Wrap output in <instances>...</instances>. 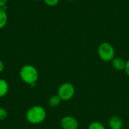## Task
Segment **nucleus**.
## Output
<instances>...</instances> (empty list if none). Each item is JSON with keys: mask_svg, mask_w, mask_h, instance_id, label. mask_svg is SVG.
<instances>
[{"mask_svg": "<svg viewBox=\"0 0 129 129\" xmlns=\"http://www.w3.org/2000/svg\"><path fill=\"white\" fill-rule=\"evenodd\" d=\"M20 78L24 83L34 88L36 85V82L39 79V72L37 69L29 64L23 66L20 70Z\"/></svg>", "mask_w": 129, "mask_h": 129, "instance_id": "obj_1", "label": "nucleus"}, {"mask_svg": "<svg viewBox=\"0 0 129 129\" xmlns=\"http://www.w3.org/2000/svg\"><path fill=\"white\" fill-rule=\"evenodd\" d=\"M47 113L45 108L39 105H35L31 107L26 113V119L28 122L33 125H39L42 123Z\"/></svg>", "mask_w": 129, "mask_h": 129, "instance_id": "obj_2", "label": "nucleus"}, {"mask_svg": "<svg viewBox=\"0 0 129 129\" xmlns=\"http://www.w3.org/2000/svg\"><path fill=\"white\" fill-rule=\"evenodd\" d=\"M98 54L103 61L111 62L115 57V49L110 43L104 42L98 46Z\"/></svg>", "mask_w": 129, "mask_h": 129, "instance_id": "obj_3", "label": "nucleus"}, {"mask_svg": "<svg viewBox=\"0 0 129 129\" xmlns=\"http://www.w3.org/2000/svg\"><path fill=\"white\" fill-rule=\"evenodd\" d=\"M76 93V88L72 83L64 82L60 85L57 89V95L60 97L61 101H68L71 100Z\"/></svg>", "mask_w": 129, "mask_h": 129, "instance_id": "obj_4", "label": "nucleus"}, {"mask_svg": "<svg viewBox=\"0 0 129 129\" xmlns=\"http://www.w3.org/2000/svg\"><path fill=\"white\" fill-rule=\"evenodd\" d=\"M60 125L63 129H78L79 128L77 119L72 116H63L60 120Z\"/></svg>", "mask_w": 129, "mask_h": 129, "instance_id": "obj_5", "label": "nucleus"}, {"mask_svg": "<svg viewBox=\"0 0 129 129\" xmlns=\"http://www.w3.org/2000/svg\"><path fill=\"white\" fill-rule=\"evenodd\" d=\"M109 126L111 129H122L123 126V121L119 116H113L109 119Z\"/></svg>", "mask_w": 129, "mask_h": 129, "instance_id": "obj_6", "label": "nucleus"}, {"mask_svg": "<svg viewBox=\"0 0 129 129\" xmlns=\"http://www.w3.org/2000/svg\"><path fill=\"white\" fill-rule=\"evenodd\" d=\"M111 63H112L113 67L116 70H117V71L125 70L126 61L123 58H122L120 57H115L113 59V60L111 61Z\"/></svg>", "mask_w": 129, "mask_h": 129, "instance_id": "obj_7", "label": "nucleus"}, {"mask_svg": "<svg viewBox=\"0 0 129 129\" xmlns=\"http://www.w3.org/2000/svg\"><path fill=\"white\" fill-rule=\"evenodd\" d=\"M9 91V85L4 79H0V98H4Z\"/></svg>", "mask_w": 129, "mask_h": 129, "instance_id": "obj_8", "label": "nucleus"}, {"mask_svg": "<svg viewBox=\"0 0 129 129\" xmlns=\"http://www.w3.org/2000/svg\"><path fill=\"white\" fill-rule=\"evenodd\" d=\"M61 101H62L60 98V97L57 94H54V95H52L49 98V99L48 101V104L50 107L54 108V107H58Z\"/></svg>", "mask_w": 129, "mask_h": 129, "instance_id": "obj_9", "label": "nucleus"}, {"mask_svg": "<svg viewBox=\"0 0 129 129\" xmlns=\"http://www.w3.org/2000/svg\"><path fill=\"white\" fill-rule=\"evenodd\" d=\"M8 21V15L4 8H0V29L5 26Z\"/></svg>", "mask_w": 129, "mask_h": 129, "instance_id": "obj_10", "label": "nucleus"}, {"mask_svg": "<svg viewBox=\"0 0 129 129\" xmlns=\"http://www.w3.org/2000/svg\"><path fill=\"white\" fill-rule=\"evenodd\" d=\"M88 129H106V128L103 123L98 121H94L90 123Z\"/></svg>", "mask_w": 129, "mask_h": 129, "instance_id": "obj_11", "label": "nucleus"}, {"mask_svg": "<svg viewBox=\"0 0 129 129\" xmlns=\"http://www.w3.org/2000/svg\"><path fill=\"white\" fill-rule=\"evenodd\" d=\"M8 116V113L7 110H5L3 107H0V122L6 119Z\"/></svg>", "mask_w": 129, "mask_h": 129, "instance_id": "obj_12", "label": "nucleus"}, {"mask_svg": "<svg viewBox=\"0 0 129 129\" xmlns=\"http://www.w3.org/2000/svg\"><path fill=\"white\" fill-rule=\"evenodd\" d=\"M44 2L50 7H54L57 5V4L59 3V0H44Z\"/></svg>", "mask_w": 129, "mask_h": 129, "instance_id": "obj_13", "label": "nucleus"}, {"mask_svg": "<svg viewBox=\"0 0 129 129\" xmlns=\"http://www.w3.org/2000/svg\"><path fill=\"white\" fill-rule=\"evenodd\" d=\"M125 72L127 74V76H129V59L128 60H126V63H125Z\"/></svg>", "mask_w": 129, "mask_h": 129, "instance_id": "obj_14", "label": "nucleus"}, {"mask_svg": "<svg viewBox=\"0 0 129 129\" xmlns=\"http://www.w3.org/2000/svg\"><path fill=\"white\" fill-rule=\"evenodd\" d=\"M8 0H0V8H4L5 5L7 4Z\"/></svg>", "mask_w": 129, "mask_h": 129, "instance_id": "obj_15", "label": "nucleus"}, {"mask_svg": "<svg viewBox=\"0 0 129 129\" xmlns=\"http://www.w3.org/2000/svg\"><path fill=\"white\" fill-rule=\"evenodd\" d=\"M5 69V64L2 60H0V73H2Z\"/></svg>", "mask_w": 129, "mask_h": 129, "instance_id": "obj_16", "label": "nucleus"}, {"mask_svg": "<svg viewBox=\"0 0 129 129\" xmlns=\"http://www.w3.org/2000/svg\"><path fill=\"white\" fill-rule=\"evenodd\" d=\"M67 1H69V2H73V1H76V0H67Z\"/></svg>", "mask_w": 129, "mask_h": 129, "instance_id": "obj_17", "label": "nucleus"}, {"mask_svg": "<svg viewBox=\"0 0 129 129\" xmlns=\"http://www.w3.org/2000/svg\"><path fill=\"white\" fill-rule=\"evenodd\" d=\"M33 1H38V0H33Z\"/></svg>", "mask_w": 129, "mask_h": 129, "instance_id": "obj_18", "label": "nucleus"}, {"mask_svg": "<svg viewBox=\"0 0 129 129\" xmlns=\"http://www.w3.org/2000/svg\"><path fill=\"white\" fill-rule=\"evenodd\" d=\"M0 129H2V128H0Z\"/></svg>", "mask_w": 129, "mask_h": 129, "instance_id": "obj_19", "label": "nucleus"}]
</instances>
